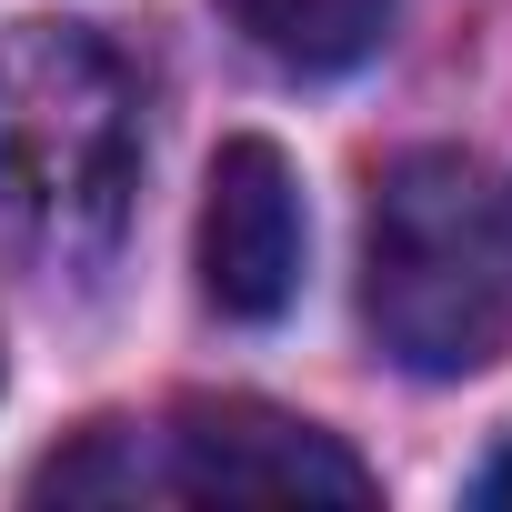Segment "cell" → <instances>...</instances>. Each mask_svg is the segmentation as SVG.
Returning a JSON list of instances; mask_svg holds the SVG:
<instances>
[{
  "label": "cell",
  "instance_id": "5b68a950",
  "mask_svg": "<svg viewBox=\"0 0 512 512\" xmlns=\"http://www.w3.org/2000/svg\"><path fill=\"white\" fill-rule=\"evenodd\" d=\"M221 21L282 71H352L382 51L392 0H221Z\"/></svg>",
  "mask_w": 512,
  "mask_h": 512
},
{
  "label": "cell",
  "instance_id": "8992f818",
  "mask_svg": "<svg viewBox=\"0 0 512 512\" xmlns=\"http://www.w3.org/2000/svg\"><path fill=\"white\" fill-rule=\"evenodd\" d=\"M472 502H492V512H512V442H502V452H492V462L472 472Z\"/></svg>",
  "mask_w": 512,
  "mask_h": 512
},
{
  "label": "cell",
  "instance_id": "277c9868",
  "mask_svg": "<svg viewBox=\"0 0 512 512\" xmlns=\"http://www.w3.org/2000/svg\"><path fill=\"white\" fill-rule=\"evenodd\" d=\"M302 251H312V211H302V171L282 161V141L241 131L211 151L201 181V292L221 322H282L302 292Z\"/></svg>",
  "mask_w": 512,
  "mask_h": 512
},
{
  "label": "cell",
  "instance_id": "3957f363",
  "mask_svg": "<svg viewBox=\"0 0 512 512\" xmlns=\"http://www.w3.org/2000/svg\"><path fill=\"white\" fill-rule=\"evenodd\" d=\"M131 492H191V502H372V472L262 402H201L161 432V462L131 452Z\"/></svg>",
  "mask_w": 512,
  "mask_h": 512
},
{
  "label": "cell",
  "instance_id": "7a4b0ae2",
  "mask_svg": "<svg viewBox=\"0 0 512 512\" xmlns=\"http://www.w3.org/2000/svg\"><path fill=\"white\" fill-rule=\"evenodd\" d=\"M362 322L412 382H462L512 342V191L472 151H402L372 171Z\"/></svg>",
  "mask_w": 512,
  "mask_h": 512
},
{
  "label": "cell",
  "instance_id": "6da1fadb",
  "mask_svg": "<svg viewBox=\"0 0 512 512\" xmlns=\"http://www.w3.org/2000/svg\"><path fill=\"white\" fill-rule=\"evenodd\" d=\"M141 191L131 71L81 21H21L0 41V241L51 282L101 272Z\"/></svg>",
  "mask_w": 512,
  "mask_h": 512
}]
</instances>
